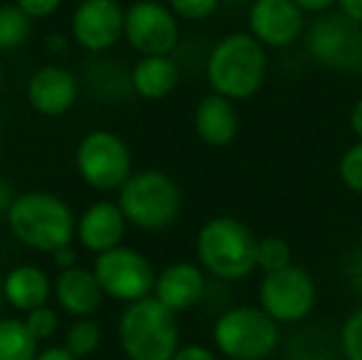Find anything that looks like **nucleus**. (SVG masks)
I'll return each instance as SVG.
<instances>
[{"label":"nucleus","instance_id":"obj_18","mask_svg":"<svg viewBox=\"0 0 362 360\" xmlns=\"http://www.w3.org/2000/svg\"><path fill=\"white\" fill-rule=\"evenodd\" d=\"M104 296L106 294L94 269L76 265L72 269H62L54 279V298L59 308L74 318H89L94 311H99Z\"/></svg>","mask_w":362,"mask_h":360},{"label":"nucleus","instance_id":"obj_34","mask_svg":"<svg viewBox=\"0 0 362 360\" xmlns=\"http://www.w3.org/2000/svg\"><path fill=\"white\" fill-rule=\"evenodd\" d=\"M338 8L345 18H350L353 23L362 25V0H338Z\"/></svg>","mask_w":362,"mask_h":360},{"label":"nucleus","instance_id":"obj_25","mask_svg":"<svg viewBox=\"0 0 362 360\" xmlns=\"http://www.w3.org/2000/svg\"><path fill=\"white\" fill-rule=\"evenodd\" d=\"M340 351L345 360H362V306L355 308L340 328Z\"/></svg>","mask_w":362,"mask_h":360},{"label":"nucleus","instance_id":"obj_23","mask_svg":"<svg viewBox=\"0 0 362 360\" xmlns=\"http://www.w3.org/2000/svg\"><path fill=\"white\" fill-rule=\"evenodd\" d=\"M101 341H104V333H101L99 323H94L91 318H79V321H74L72 326L67 328L62 346L67 348L74 358L84 360L99 351Z\"/></svg>","mask_w":362,"mask_h":360},{"label":"nucleus","instance_id":"obj_15","mask_svg":"<svg viewBox=\"0 0 362 360\" xmlns=\"http://www.w3.org/2000/svg\"><path fill=\"white\" fill-rule=\"evenodd\" d=\"M126 225L129 222H126L119 202L96 200L76 217V240L84 250L101 255L124 242Z\"/></svg>","mask_w":362,"mask_h":360},{"label":"nucleus","instance_id":"obj_8","mask_svg":"<svg viewBox=\"0 0 362 360\" xmlns=\"http://www.w3.org/2000/svg\"><path fill=\"white\" fill-rule=\"evenodd\" d=\"M308 54L333 72H360L362 69V25L343 13H325L310 25L305 35Z\"/></svg>","mask_w":362,"mask_h":360},{"label":"nucleus","instance_id":"obj_26","mask_svg":"<svg viewBox=\"0 0 362 360\" xmlns=\"http://www.w3.org/2000/svg\"><path fill=\"white\" fill-rule=\"evenodd\" d=\"M338 173L348 190L360 192L362 195V141L353 144L343 153V158H340V163H338Z\"/></svg>","mask_w":362,"mask_h":360},{"label":"nucleus","instance_id":"obj_20","mask_svg":"<svg viewBox=\"0 0 362 360\" xmlns=\"http://www.w3.org/2000/svg\"><path fill=\"white\" fill-rule=\"evenodd\" d=\"M180 82V69L173 62L170 54L165 57H141L131 69V89L148 101H160L173 94Z\"/></svg>","mask_w":362,"mask_h":360},{"label":"nucleus","instance_id":"obj_28","mask_svg":"<svg viewBox=\"0 0 362 360\" xmlns=\"http://www.w3.org/2000/svg\"><path fill=\"white\" fill-rule=\"evenodd\" d=\"M168 8L177 15V20H197L210 18L212 13L219 8V0H168Z\"/></svg>","mask_w":362,"mask_h":360},{"label":"nucleus","instance_id":"obj_6","mask_svg":"<svg viewBox=\"0 0 362 360\" xmlns=\"http://www.w3.org/2000/svg\"><path fill=\"white\" fill-rule=\"evenodd\" d=\"M212 341L227 360H267L281 343V323L262 306H232L217 316Z\"/></svg>","mask_w":362,"mask_h":360},{"label":"nucleus","instance_id":"obj_14","mask_svg":"<svg viewBox=\"0 0 362 360\" xmlns=\"http://www.w3.org/2000/svg\"><path fill=\"white\" fill-rule=\"evenodd\" d=\"M28 101L42 116H62L74 106L79 96V82L62 64H45L30 77Z\"/></svg>","mask_w":362,"mask_h":360},{"label":"nucleus","instance_id":"obj_22","mask_svg":"<svg viewBox=\"0 0 362 360\" xmlns=\"http://www.w3.org/2000/svg\"><path fill=\"white\" fill-rule=\"evenodd\" d=\"M33 35V18L18 3L0 5V52L20 50Z\"/></svg>","mask_w":362,"mask_h":360},{"label":"nucleus","instance_id":"obj_13","mask_svg":"<svg viewBox=\"0 0 362 360\" xmlns=\"http://www.w3.org/2000/svg\"><path fill=\"white\" fill-rule=\"evenodd\" d=\"M303 10L293 0H254L249 8V30L264 47H288L303 35Z\"/></svg>","mask_w":362,"mask_h":360},{"label":"nucleus","instance_id":"obj_16","mask_svg":"<svg viewBox=\"0 0 362 360\" xmlns=\"http://www.w3.org/2000/svg\"><path fill=\"white\" fill-rule=\"evenodd\" d=\"M207 279L205 269L192 262H173L156 277V289L153 296L168 306L173 313L187 311L197 306L205 296Z\"/></svg>","mask_w":362,"mask_h":360},{"label":"nucleus","instance_id":"obj_2","mask_svg":"<svg viewBox=\"0 0 362 360\" xmlns=\"http://www.w3.org/2000/svg\"><path fill=\"white\" fill-rule=\"evenodd\" d=\"M8 230L28 250L52 255L59 247L72 245L76 217L62 197L45 190L20 192L8 215Z\"/></svg>","mask_w":362,"mask_h":360},{"label":"nucleus","instance_id":"obj_3","mask_svg":"<svg viewBox=\"0 0 362 360\" xmlns=\"http://www.w3.org/2000/svg\"><path fill=\"white\" fill-rule=\"evenodd\" d=\"M259 237L242 220L219 215L200 227L195 255L200 267L219 281H239L257 269Z\"/></svg>","mask_w":362,"mask_h":360},{"label":"nucleus","instance_id":"obj_29","mask_svg":"<svg viewBox=\"0 0 362 360\" xmlns=\"http://www.w3.org/2000/svg\"><path fill=\"white\" fill-rule=\"evenodd\" d=\"M15 3H18L20 8H23V13H28L33 20H42L57 13L62 0H15Z\"/></svg>","mask_w":362,"mask_h":360},{"label":"nucleus","instance_id":"obj_9","mask_svg":"<svg viewBox=\"0 0 362 360\" xmlns=\"http://www.w3.org/2000/svg\"><path fill=\"white\" fill-rule=\"evenodd\" d=\"M318 301V286L313 274L291 265L286 269L264 274L259 284V306L276 323H300L310 316Z\"/></svg>","mask_w":362,"mask_h":360},{"label":"nucleus","instance_id":"obj_7","mask_svg":"<svg viewBox=\"0 0 362 360\" xmlns=\"http://www.w3.org/2000/svg\"><path fill=\"white\" fill-rule=\"evenodd\" d=\"M74 166L79 178L99 192L121 190V185L134 175L129 144L119 134L106 129L89 131L76 144Z\"/></svg>","mask_w":362,"mask_h":360},{"label":"nucleus","instance_id":"obj_24","mask_svg":"<svg viewBox=\"0 0 362 360\" xmlns=\"http://www.w3.org/2000/svg\"><path fill=\"white\" fill-rule=\"evenodd\" d=\"M293 255H291V247L284 237L276 235H267L259 237L257 245V269H262L264 274H272L279 269H286L293 265Z\"/></svg>","mask_w":362,"mask_h":360},{"label":"nucleus","instance_id":"obj_30","mask_svg":"<svg viewBox=\"0 0 362 360\" xmlns=\"http://www.w3.org/2000/svg\"><path fill=\"white\" fill-rule=\"evenodd\" d=\"M170 360H217V356L210 351V348L192 343V346H180V351H177Z\"/></svg>","mask_w":362,"mask_h":360},{"label":"nucleus","instance_id":"obj_27","mask_svg":"<svg viewBox=\"0 0 362 360\" xmlns=\"http://www.w3.org/2000/svg\"><path fill=\"white\" fill-rule=\"evenodd\" d=\"M23 321H25V326H28V331L33 333L37 341H49L59 326L57 311L49 306H40V308H35V311L25 313Z\"/></svg>","mask_w":362,"mask_h":360},{"label":"nucleus","instance_id":"obj_11","mask_svg":"<svg viewBox=\"0 0 362 360\" xmlns=\"http://www.w3.org/2000/svg\"><path fill=\"white\" fill-rule=\"evenodd\" d=\"M124 37L141 57H165L180 42L177 15L158 0H136L126 8Z\"/></svg>","mask_w":362,"mask_h":360},{"label":"nucleus","instance_id":"obj_38","mask_svg":"<svg viewBox=\"0 0 362 360\" xmlns=\"http://www.w3.org/2000/svg\"><path fill=\"white\" fill-rule=\"evenodd\" d=\"M0 82H3V69H0Z\"/></svg>","mask_w":362,"mask_h":360},{"label":"nucleus","instance_id":"obj_21","mask_svg":"<svg viewBox=\"0 0 362 360\" xmlns=\"http://www.w3.org/2000/svg\"><path fill=\"white\" fill-rule=\"evenodd\" d=\"M37 343L23 318H0V360H35Z\"/></svg>","mask_w":362,"mask_h":360},{"label":"nucleus","instance_id":"obj_5","mask_svg":"<svg viewBox=\"0 0 362 360\" xmlns=\"http://www.w3.org/2000/svg\"><path fill=\"white\" fill-rule=\"evenodd\" d=\"M116 202L129 225L158 232L180 217L182 192L177 182L163 170H139L121 185Z\"/></svg>","mask_w":362,"mask_h":360},{"label":"nucleus","instance_id":"obj_10","mask_svg":"<svg viewBox=\"0 0 362 360\" xmlns=\"http://www.w3.org/2000/svg\"><path fill=\"white\" fill-rule=\"evenodd\" d=\"M94 274L106 296L121 303H134L146 296H153L158 277L151 262L141 252L124 245L96 255Z\"/></svg>","mask_w":362,"mask_h":360},{"label":"nucleus","instance_id":"obj_31","mask_svg":"<svg viewBox=\"0 0 362 360\" xmlns=\"http://www.w3.org/2000/svg\"><path fill=\"white\" fill-rule=\"evenodd\" d=\"M20 192H15V187L8 180H0V220H8L10 210H13L15 200Z\"/></svg>","mask_w":362,"mask_h":360},{"label":"nucleus","instance_id":"obj_19","mask_svg":"<svg viewBox=\"0 0 362 360\" xmlns=\"http://www.w3.org/2000/svg\"><path fill=\"white\" fill-rule=\"evenodd\" d=\"M54 286L47 272L35 265H18L3 277L5 303L20 313H30L40 306H47Z\"/></svg>","mask_w":362,"mask_h":360},{"label":"nucleus","instance_id":"obj_36","mask_svg":"<svg viewBox=\"0 0 362 360\" xmlns=\"http://www.w3.org/2000/svg\"><path fill=\"white\" fill-rule=\"evenodd\" d=\"M350 129L358 136V141H362V96L353 104V111H350Z\"/></svg>","mask_w":362,"mask_h":360},{"label":"nucleus","instance_id":"obj_35","mask_svg":"<svg viewBox=\"0 0 362 360\" xmlns=\"http://www.w3.org/2000/svg\"><path fill=\"white\" fill-rule=\"evenodd\" d=\"M35 360H79V358H74L64 346H47L45 351L37 353Z\"/></svg>","mask_w":362,"mask_h":360},{"label":"nucleus","instance_id":"obj_12","mask_svg":"<svg viewBox=\"0 0 362 360\" xmlns=\"http://www.w3.org/2000/svg\"><path fill=\"white\" fill-rule=\"evenodd\" d=\"M126 10L116 0H79L72 13V37L81 50L104 54L124 37Z\"/></svg>","mask_w":362,"mask_h":360},{"label":"nucleus","instance_id":"obj_37","mask_svg":"<svg viewBox=\"0 0 362 360\" xmlns=\"http://www.w3.org/2000/svg\"><path fill=\"white\" fill-rule=\"evenodd\" d=\"M5 303V294H3V279H0V308H3Z\"/></svg>","mask_w":362,"mask_h":360},{"label":"nucleus","instance_id":"obj_32","mask_svg":"<svg viewBox=\"0 0 362 360\" xmlns=\"http://www.w3.org/2000/svg\"><path fill=\"white\" fill-rule=\"evenodd\" d=\"M52 262L59 267V272L62 269H72V267H76V250L72 245H67V247H59L57 252H52Z\"/></svg>","mask_w":362,"mask_h":360},{"label":"nucleus","instance_id":"obj_17","mask_svg":"<svg viewBox=\"0 0 362 360\" xmlns=\"http://www.w3.org/2000/svg\"><path fill=\"white\" fill-rule=\"evenodd\" d=\"M192 124H195L197 136L212 149L232 146L239 136V129H242L234 101L222 94H215V91H210L197 101Z\"/></svg>","mask_w":362,"mask_h":360},{"label":"nucleus","instance_id":"obj_1","mask_svg":"<svg viewBox=\"0 0 362 360\" xmlns=\"http://www.w3.org/2000/svg\"><path fill=\"white\" fill-rule=\"evenodd\" d=\"M267 47L252 33H229L210 50L205 74L210 89L232 101L254 96L267 82Z\"/></svg>","mask_w":362,"mask_h":360},{"label":"nucleus","instance_id":"obj_4","mask_svg":"<svg viewBox=\"0 0 362 360\" xmlns=\"http://www.w3.org/2000/svg\"><path fill=\"white\" fill-rule=\"evenodd\" d=\"M119 346L129 360H170L180 351L175 313L156 296L126 303L119 318Z\"/></svg>","mask_w":362,"mask_h":360},{"label":"nucleus","instance_id":"obj_33","mask_svg":"<svg viewBox=\"0 0 362 360\" xmlns=\"http://www.w3.org/2000/svg\"><path fill=\"white\" fill-rule=\"evenodd\" d=\"M303 13H328L333 5H338V0H293Z\"/></svg>","mask_w":362,"mask_h":360}]
</instances>
